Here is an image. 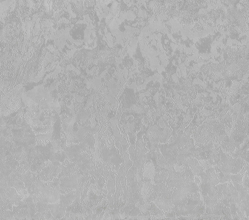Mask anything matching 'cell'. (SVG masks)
<instances>
[{"instance_id": "6da1fadb", "label": "cell", "mask_w": 249, "mask_h": 220, "mask_svg": "<svg viewBox=\"0 0 249 220\" xmlns=\"http://www.w3.org/2000/svg\"><path fill=\"white\" fill-rule=\"evenodd\" d=\"M74 198L73 195L63 196L60 195L59 203L55 204H49V208L51 211L53 217L59 218L64 214L66 207L71 203V201Z\"/></svg>"}]
</instances>
